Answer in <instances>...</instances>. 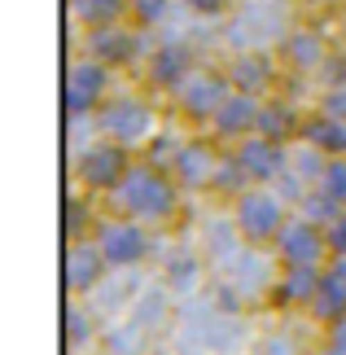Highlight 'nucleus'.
<instances>
[{
    "label": "nucleus",
    "mask_w": 346,
    "mask_h": 355,
    "mask_svg": "<svg viewBox=\"0 0 346 355\" xmlns=\"http://www.w3.org/2000/svg\"><path fill=\"white\" fill-rule=\"evenodd\" d=\"M180 207H184V189L171 180V171L154 167V162H136L128 171L114 193H110V215H128V220H141L149 228H162L171 224Z\"/></svg>",
    "instance_id": "f257e3e1"
},
{
    "label": "nucleus",
    "mask_w": 346,
    "mask_h": 355,
    "mask_svg": "<svg viewBox=\"0 0 346 355\" xmlns=\"http://www.w3.org/2000/svg\"><path fill=\"white\" fill-rule=\"evenodd\" d=\"M289 215H294L289 202L276 193L272 184H250L237 202H232V233L241 241H250V245H268L272 250V241L281 237Z\"/></svg>",
    "instance_id": "f03ea898"
},
{
    "label": "nucleus",
    "mask_w": 346,
    "mask_h": 355,
    "mask_svg": "<svg viewBox=\"0 0 346 355\" xmlns=\"http://www.w3.org/2000/svg\"><path fill=\"white\" fill-rule=\"evenodd\" d=\"M96 128H101L105 141L128 145L136 154V149H149V141L158 136V105L149 97H136V92H119L96 114Z\"/></svg>",
    "instance_id": "7ed1b4c3"
},
{
    "label": "nucleus",
    "mask_w": 346,
    "mask_h": 355,
    "mask_svg": "<svg viewBox=\"0 0 346 355\" xmlns=\"http://www.w3.org/2000/svg\"><path fill=\"white\" fill-rule=\"evenodd\" d=\"M110 97H114V71L105 62L88 58V53L66 62V84H62L66 119H96Z\"/></svg>",
    "instance_id": "20e7f679"
},
{
    "label": "nucleus",
    "mask_w": 346,
    "mask_h": 355,
    "mask_svg": "<svg viewBox=\"0 0 346 355\" xmlns=\"http://www.w3.org/2000/svg\"><path fill=\"white\" fill-rule=\"evenodd\" d=\"M136 167V154L128 145H114V141H92L84 154H75V162H71V171H75V184L84 189V193H114V189L128 180V171Z\"/></svg>",
    "instance_id": "39448f33"
},
{
    "label": "nucleus",
    "mask_w": 346,
    "mask_h": 355,
    "mask_svg": "<svg viewBox=\"0 0 346 355\" xmlns=\"http://www.w3.org/2000/svg\"><path fill=\"white\" fill-rule=\"evenodd\" d=\"M228 92H232V84H228L224 66H198V71H193L184 84L171 92V110L184 123H193V128H206L211 114L224 105Z\"/></svg>",
    "instance_id": "423d86ee"
},
{
    "label": "nucleus",
    "mask_w": 346,
    "mask_h": 355,
    "mask_svg": "<svg viewBox=\"0 0 346 355\" xmlns=\"http://www.w3.org/2000/svg\"><path fill=\"white\" fill-rule=\"evenodd\" d=\"M228 145H219L211 132H198V136H184L171 158V180L184 189V193H211L215 189V175H219V158H224Z\"/></svg>",
    "instance_id": "0eeeda50"
},
{
    "label": "nucleus",
    "mask_w": 346,
    "mask_h": 355,
    "mask_svg": "<svg viewBox=\"0 0 346 355\" xmlns=\"http://www.w3.org/2000/svg\"><path fill=\"white\" fill-rule=\"evenodd\" d=\"M92 241L101 245V254L110 259V268H136L154 254V228L141 220H128V215H101Z\"/></svg>",
    "instance_id": "6e6552de"
},
{
    "label": "nucleus",
    "mask_w": 346,
    "mask_h": 355,
    "mask_svg": "<svg viewBox=\"0 0 346 355\" xmlns=\"http://www.w3.org/2000/svg\"><path fill=\"white\" fill-rule=\"evenodd\" d=\"M84 53L96 62H105L110 71H128V66L145 62L149 49H145V31L132 22H114V26H96V31L84 35Z\"/></svg>",
    "instance_id": "1a4fd4ad"
},
{
    "label": "nucleus",
    "mask_w": 346,
    "mask_h": 355,
    "mask_svg": "<svg viewBox=\"0 0 346 355\" xmlns=\"http://www.w3.org/2000/svg\"><path fill=\"white\" fill-rule=\"evenodd\" d=\"M272 254L281 268H325L329 263V241L325 228L302 220V215H289V224L281 228V237L272 241Z\"/></svg>",
    "instance_id": "9d476101"
},
{
    "label": "nucleus",
    "mask_w": 346,
    "mask_h": 355,
    "mask_svg": "<svg viewBox=\"0 0 346 355\" xmlns=\"http://www.w3.org/2000/svg\"><path fill=\"white\" fill-rule=\"evenodd\" d=\"M198 53H193L189 40H162V44L149 49V58L141 62V71H145V84L154 88V92H171L184 84V79L198 71Z\"/></svg>",
    "instance_id": "9b49d317"
},
{
    "label": "nucleus",
    "mask_w": 346,
    "mask_h": 355,
    "mask_svg": "<svg viewBox=\"0 0 346 355\" xmlns=\"http://www.w3.org/2000/svg\"><path fill=\"white\" fill-rule=\"evenodd\" d=\"M110 272V259L101 254V245L92 237L84 241H66V259H62V285H66V298H84L92 294L96 285L105 281Z\"/></svg>",
    "instance_id": "f8f14e48"
},
{
    "label": "nucleus",
    "mask_w": 346,
    "mask_h": 355,
    "mask_svg": "<svg viewBox=\"0 0 346 355\" xmlns=\"http://www.w3.org/2000/svg\"><path fill=\"white\" fill-rule=\"evenodd\" d=\"M259 114H263V97H250V92L232 88L228 97H224V105L211 114L206 132H211L219 145H241L245 136L259 132Z\"/></svg>",
    "instance_id": "ddd939ff"
},
{
    "label": "nucleus",
    "mask_w": 346,
    "mask_h": 355,
    "mask_svg": "<svg viewBox=\"0 0 346 355\" xmlns=\"http://www.w3.org/2000/svg\"><path fill=\"white\" fill-rule=\"evenodd\" d=\"M228 71V84L237 92H250V97H276V71H281V58H272V53L263 49H241L232 53V58L224 62Z\"/></svg>",
    "instance_id": "4468645a"
},
{
    "label": "nucleus",
    "mask_w": 346,
    "mask_h": 355,
    "mask_svg": "<svg viewBox=\"0 0 346 355\" xmlns=\"http://www.w3.org/2000/svg\"><path fill=\"white\" fill-rule=\"evenodd\" d=\"M241 158L250 184H281V175L289 171V158H294V145H281V141H268V136H245L241 145H232Z\"/></svg>",
    "instance_id": "2eb2a0df"
},
{
    "label": "nucleus",
    "mask_w": 346,
    "mask_h": 355,
    "mask_svg": "<svg viewBox=\"0 0 346 355\" xmlns=\"http://www.w3.org/2000/svg\"><path fill=\"white\" fill-rule=\"evenodd\" d=\"M325 62H329V49H325L320 31H311V26H294V31L281 40V66L285 71L315 75V71H325Z\"/></svg>",
    "instance_id": "dca6fc26"
},
{
    "label": "nucleus",
    "mask_w": 346,
    "mask_h": 355,
    "mask_svg": "<svg viewBox=\"0 0 346 355\" xmlns=\"http://www.w3.org/2000/svg\"><path fill=\"white\" fill-rule=\"evenodd\" d=\"M302 123H307V110H298L289 97H268L259 114V136L281 145H298L302 141Z\"/></svg>",
    "instance_id": "f3484780"
},
{
    "label": "nucleus",
    "mask_w": 346,
    "mask_h": 355,
    "mask_svg": "<svg viewBox=\"0 0 346 355\" xmlns=\"http://www.w3.org/2000/svg\"><path fill=\"white\" fill-rule=\"evenodd\" d=\"M325 281V268H281L272 281V303L276 307H311L315 290H320Z\"/></svg>",
    "instance_id": "a211bd4d"
},
{
    "label": "nucleus",
    "mask_w": 346,
    "mask_h": 355,
    "mask_svg": "<svg viewBox=\"0 0 346 355\" xmlns=\"http://www.w3.org/2000/svg\"><path fill=\"white\" fill-rule=\"evenodd\" d=\"M302 145L320 149L325 158L346 154V123L334 119V114H325L320 105H315V110H307V123H302Z\"/></svg>",
    "instance_id": "6ab92c4d"
},
{
    "label": "nucleus",
    "mask_w": 346,
    "mask_h": 355,
    "mask_svg": "<svg viewBox=\"0 0 346 355\" xmlns=\"http://www.w3.org/2000/svg\"><path fill=\"white\" fill-rule=\"evenodd\" d=\"M92 193H84V189H66V202H62V233L66 241H84L96 233V224H101V211H92Z\"/></svg>",
    "instance_id": "aec40b11"
},
{
    "label": "nucleus",
    "mask_w": 346,
    "mask_h": 355,
    "mask_svg": "<svg viewBox=\"0 0 346 355\" xmlns=\"http://www.w3.org/2000/svg\"><path fill=\"white\" fill-rule=\"evenodd\" d=\"M307 316L320 320L325 329H338V324L346 320V290L329 277V263H325V281H320V290H315V298H311Z\"/></svg>",
    "instance_id": "412c9836"
},
{
    "label": "nucleus",
    "mask_w": 346,
    "mask_h": 355,
    "mask_svg": "<svg viewBox=\"0 0 346 355\" xmlns=\"http://www.w3.org/2000/svg\"><path fill=\"white\" fill-rule=\"evenodd\" d=\"M71 18L84 26V31L128 22V0H71Z\"/></svg>",
    "instance_id": "4be33fe9"
},
{
    "label": "nucleus",
    "mask_w": 346,
    "mask_h": 355,
    "mask_svg": "<svg viewBox=\"0 0 346 355\" xmlns=\"http://www.w3.org/2000/svg\"><path fill=\"white\" fill-rule=\"evenodd\" d=\"M245 189H250V175H245V167H241V158H237V149H224V158H219V175H215V189L211 193H219V198H228V202H237Z\"/></svg>",
    "instance_id": "5701e85b"
},
{
    "label": "nucleus",
    "mask_w": 346,
    "mask_h": 355,
    "mask_svg": "<svg viewBox=\"0 0 346 355\" xmlns=\"http://www.w3.org/2000/svg\"><path fill=\"white\" fill-rule=\"evenodd\" d=\"M294 207H298L294 215H302V220H311V224H320V228H329V224L342 215V207L325 193V189H307V193H302Z\"/></svg>",
    "instance_id": "b1692460"
},
{
    "label": "nucleus",
    "mask_w": 346,
    "mask_h": 355,
    "mask_svg": "<svg viewBox=\"0 0 346 355\" xmlns=\"http://www.w3.org/2000/svg\"><path fill=\"white\" fill-rule=\"evenodd\" d=\"M62 334H66V351H84V347H88V338H92V320H88V311L79 307V298H66Z\"/></svg>",
    "instance_id": "393cba45"
},
{
    "label": "nucleus",
    "mask_w": 346,
    "mask_h": 355,
    "mask_svg": "<svg viewBox=\"0 0 346 355\" xmlns=\"http://www.w3.org/2000/svg\"><path fill=\"white\" fill-rule=\"evenodd\" d=\"M171 5H180V0H128V22L141 31H154L158 22H167Z\"/></svg>",
    "instance_id": "a878e982"
},
{
    "label": "nucleus",
    "mask_w": 346,
    "mask_h": 355,
    "mask_svg": "<svg viewBox=\"0 0 346 355\" xmlns=\"http://www.w3.org/2000/svg\"><path fill=\"white\" fill-rule=\"evenodd\" d=\"M315 189H325V193L346 211V154H338V158L325 162V175H320V184H315Z\"/></svg>",
    "instance_id": "bb28decb"
},
{
    "label": "nucleus",
    "mask_w": 346,
    "mask_h": 355,
    "mask_svg": "<svg viewBox=\"0 0 346 355\" xmlns=\"http://www.w3.org/2000/svg\"><path fill=\"white\" fill-rule=\"evenodd\" d=\"M180 5H184L193 18H228L232 13V5H237V0H180Z\"/></svg>",
    "instance_id": "cd10ccee"
},
{
    "label": "nucleus",
    "mask_w": 346,
    "mask_h": 355,
    "mask_svg": "<svg viewBox=\"0 0 346 355\" xmlns=\"http://www.w3.org/2000/svg\"><path fill=\"white\" fill-rule=\"evenodd\" d=\"M325 241H329V259H342L346 254V211L325 228Z\"/></svg>",
    "instance_id": "c85d7f7f"
},
{
    "label": "nucleus",
    "mask_w": 346,
    "mask_h": 355,
    "mask_svg": "<svg viewBox=\"0 0 346 355\" xmlns=\"http://www.w3.org/2000/svg\"><path fill=\"white\" fill-rule=\"evenodd\" d=\"M320 110L346 123V84H338V88H325V92H320Z\"/></svg>",
    "instance_id": "c756f323"
},
{
    "label": "nucleus",
    "mask_w": 346,
    "mask_h": 355,
    "mask_svg": "<svg viewBox=\"0 0 346 355\" xmlns=\"http://www.w3.org/2000/svg\"><path fill=\"white\" fill-rule=\"evenodd\" d=\"M329 277H334L342 290H346V254H342V259H329Z\"/></svg>",
    "instance_id": "7c9ffc66"
},
{
    "label": "nucleus",
    "mask_w": 346,
    "mask_h": 355,
    "mask_svg": "<svg viewBox=\"0 0 346 355\" xmlns=\"http://www.w3.org/2000/svg\"><path fill=\"white\" fill-rule=\"evenodd\" d=\"M329 343H334V347H346V320L338 324V329H329Z\"/></svg>",
    "instance_id": "2f4dec72"
},
{
    "label": "nucleus",
    "mask_w": 346,
    "mask_h": 355,
    "mask_svg": "<svg viewBox=\"0 0 346 355\" xmlns=\"http://www.w3.org/2000/svg\"><path fill=\"white\" fill-rule=\"evenodd\" d=\"M320 355H346V347H334V343H325V351Z\"/></svg>",
    "instance_id": "473e14b6"
}]
</instances>
